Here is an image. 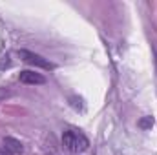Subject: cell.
<instances>
[{"instance_id": "cell-1", "label": "cell", "mask_w": 157, "mask_h": 155, "mask_svg": "<svg viewBox=\"0 0 157 155\" xmlns=\"http://www.w3.org/2000/svg\"><path fill=\"white\" fill-rule=\"evenodd\" d=\"M62 144L66 150H70L71 153H80L86 152L90 146V141L86 139L84 133H80L77 130H66L62 133Z\"/></svg>"}, {"instance_id": "cell-2", "label": "cell", "mask_w": 157, "mask_h": 155, "mask_svg": "<svg viewBox=\"0 0 157 155\" xmlns=\"http://www.w3.org/2000/svg\"><path fill=\"white\" fill-rule=\"evenodd\" d=\"M18 57H20L24 62H28V64H31V66H35V68H42V70H53V68H55L53 62H49V60L44 59L42 55H37V53H33V51H28V49H18Z\"/></svg>"}, {"instance_id": "cell-3", "label": "cell", "mask_w": 157, "mask_h": 155, "mask_svg": "<svg viewBox=\"0 0 157 155\" xmlns=\"http://www.w3.org/2000/svg\"><path fill=\"white\" fill-rule=\"evenodd\" d=\"M18 78H20L22 84H31V86H39V84H44V82H46V77H44V75L35 73V71H31V70L20 71Z\"/></svg>"}, {"instance_id": "cell-4", "label": "cell", "mask_w": 157, "mask_h": 155, "mask_svg": "<svg viewBox=\"0 0 157 155\" xmlns=\"http://www.w3.org/2000/svg\"><path fill=\"white\" fill-rule=\"evenodd\" d=\"M4 150L9 155H15V153H20V152L24 150V146H22L20 141H17V139H13V137H6V139H4Z\"/></svg>"}, {"instance_id": "cell-5", "label": "cell", "mask_w": 157, "mask_h": 155, "mask_svg": "<svg viewBox=\"0 0 157 155\" xmlns=\"http://www.w3.org/2000/svg\"><path fill=\"white\" fill-rule=\"evenodd\" d=\"M152 126H154V119L152 117H144V119L139 120V128H143V130H148Z\"/></svg>"}, {"instance_id": "cell-6", "label": "cell", "mask_w": 157, "mask_h": 155, "mask_svg": "<svg viewBox=\"0 0 157 155\" xmlns=\"http://www.w3.org/2000/svg\"><path fill=\"white\" fill-rule=\"evenodd\" d=\"M0 155H2V153H0Z\"/></svg>"}]
</instances>
